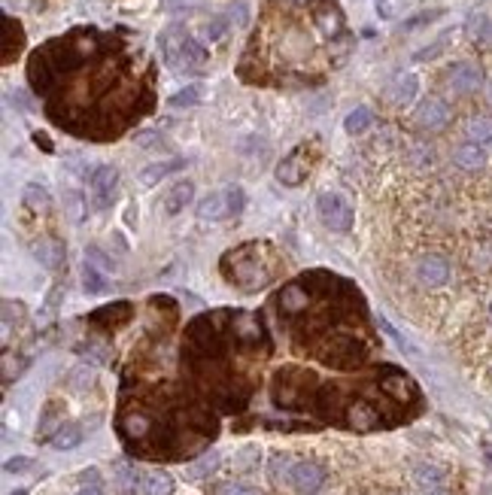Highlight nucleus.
I'll return each mask as SVG.
<instances>
[{
  "label": "nucleus",
  "instance_id": "1",
  "mask_svg": "<svg viewBox=\"0 0 492 495\" xmlns=\"http://www.w3.org/2000/svg\"><path fill=\"white\" fill-rule=\"evenodd\" d=\"M161 55L164 64L173 70H198L207 64V49L191 40L182 28H168L161 33Z\"/></svg>",
  "mask_w": 492,
  "mask_h": 495
},
{
  "label": "nucleus",
  "instance_id": "2",
  "mask_svg": "<svg viewBox=\"0 0 492 495\" xmlns=\"http://www.w3.org/2000/svg\"><path fill=\"white\" fill-rule=\"evenodd\" d=\"M244 204H246V195L237 186H231L228 191H213V195H207L201 204H198V219L219 222V219H225V216H231V213H240Z\"/></svg>",
  "mask_w": 492,
  "mask_h": 495
},
{
  "label": "nucleus",
  "instance_id": "3",
  "mask_svg": "<svg viewBox=\"0 0 492 495\" xmlns=\"http://www.w3.org/2000/svg\"><path fill=\"white\" fill-rule=\"evenodd\" d=\"M316 213H319V219L328 225L331 231H349L353 228V207H349V201L344 195H338V191H325L316 201Z\"/></svg>",
  "mask_w": 492,
  "mask_h": 495
},
{
  "label": "nucleus",
  "instance_id": "4",
  "mask_svg": "<svg viewBox=\"0 0 492 495\" xmlns=\"http://www.w3.org/2000/svg\"><path fill=\"white\" fill-rule=\"evenodd\" d=\"M116 186H119V173H116V167L110 164H101L95 167L88 176V189H91V198H95L97 207H110L113 198H116Z\"/></svg>",
  "mask_w": 492,
  "mask_h": 495
},
{
  "label": "nucleus",
  "instance_id": "5",
  "mask_svg": "<svg viewBox=\"0 0 492 495\" xmlns=\"http://www.w3.org/2000/svg\"><path fill=\"white\" fill-rule=\"evenodd\" d=\"M416 280L429 289H438L450 280V262L444 256H422L416 262Z\"/></svg>",
  "mask_w": 492,
  "mask_h": 495
},
{
  "label": "nucleus",
  "instance_id": "6",
  "mask_svg": "<svg viewBox=\"0 0 492 495\" xmlns=\"http://www.w3.org/2000/svg\"><path fill=\"white\" fill-rule=\"evenodd\" d=\"M289 483H292V489H298L301 495H313L325 486V471L316 462H298L289 477Z\"/></svg>",
  "mask_w": 492,
  "mask_h": 495
},
{
  "label": "nucleus",
  "instance_id": "7",
  "mask_svg": "<svg viewBox=\"0 0 492 495\" xmlns=\"http://www.w3.org/2000/svg\"><path fill=\"white\" fill-rule=\"evenodd\" d=\"M416 122L429 131H438L450 122V107L441 97H425L420 107H416Z\"/></svg>",
  "mask_w": 492,
  "mask_h": 495
},
{
  "label": "nucleus",
  "instance_id": "8",
  "mask_svg": "<svg viewBox=\"0 0 492 495\" xmlns=\"http://www.w3.org/2000/svg\"><path fill=\"white\" fill-rule=\"evenodd\" d=\"M450 86H453L456 91H462V95L477 91L483 86V70L471 61H459V64L450 67Z\"/></svg>",
  "mask_w": 492,
  "mask_h": 495
},
{
  "label": "nucleus",
  "instance_id": "9",
  "mask_svg": "<svg viewBox=\"0 0 492 495\" xmlns=\"http://www.w3.org/2000/svg\"><path fill=\"white\" fill-rule=\"evenodd\" d=\"M304 149H292V152L277 164V180L283 186H301V180L307 176V162H301Z\"/></svg>",
  "mask_w": 492,
  "mask_h": 495
},
{
  "label": "nucleus",
  "instance_id": "10",
  "mask_svg": "<svg viewBox=\"0 0 492 495\" xmlns=\"http://www.w3.org/2000/svg\"><path fill=\"white\" fill-rule=\"evenodd\" d=\"M195 198V182H177V186H170L168 191H164V198H161V207H164V213L168 216H177L186 210V204Z\"/></svg>",
  "mask_w": 492,
  "mask_h": 495
},
{
  "label": "nucleus",
  "instance_id": "11",
  "mask_svg": "<svg viewBox=\"0 0 492 495\" xmlns=\"http://www.w3.org/2000/svg\"><path fill=\"white\" fill-rule=\"evenodd\" d=\"M186 167V158H168V162H155V164H149L140 171V186H158V182L164 180V176H170V173H177Z\"/></svg>",
  "mask_w": 492,
  "mask_h": 495
},
{
  "label": "nucleus",
  "instance_id": "12",
  "mask_svg": "<svg viewBox=\"0 0 492 495\" xmlns=\"http://www.w3.org/2000/svg\"><path fill=\"white\" fill-rule=\"evenodd\" d=\"M416 95H420V79H416L413 73H398V77L392 79V86H389L392 104L404 107V104H411Z\"/></svg>",
  "mask_w": 492,
  "mask_h": 495
},
{
  "label": "nucleus",
  "instance_id": "13",
  "mask_svg": "<svg viewBox=\"0 0 492 495\" xmlns=\"http://www.w3.org/2000/svg\"><path fill=\"white\" fill-rule=\"evenodd\" d=\"M34 256H37V262L43 265V267H49V271H58V267L64 265V243L55 240V237L40 240V243H34Z\"/></svg>",
  "mask_w": 492,
  "mask_h": 495
},
{
  "label": "nucleus",
  "instance_id": "14",
  "mask_svg": "<svg viewBox=\"0 0 492 495\" xmlns=\"http://www.w3.org/2000/svg\"><path fill=\"white\" fill-rule=\"evenodd\" d=\"M453 162H456V167H462V171H480V167L486 164V149L471 140V143H462L456 149Z\"/></svg>",
  "mask_w": 492,
  "mask_h": 495
},
{
  "label": "nucleus",
  "instance_id": "15",
  "mask_svg": "<svg viewBox=\"0 0 492 495\" xmlns=\"http://www.w3.org/2000/svg\"><path fill=\"white\" fill-rule=\"evenodd\" d=\"M465 33L474 40L477 46H492V15L489 13H474L465 22Z\"/></svg>",
  "mask_w": 492,
  "mask_h": 495
},
{
  "label": "nucleus",
  "instance_id": "16",
  "mask_svg": "<svg viewBox=\"0 0 492 495\" xmlns=\"http://www.w3.org/2000/svg\"><path fill=\"white\" fill-rule=\"evenodd\" d=\"M216 468H219V453L210 450V453H204L201 459H195L191 465H186V477L189 480H204V477H210Z\"/></svg>",
  "mask_w": 492,
  "mask_h": 495
},
{
  "label": "nucleus",
  "instance_id": "17",
  "mask_svg": "<svg viewBox=\"0 0 492 495\" xmlns=\"http://www.w3.org/2000/svg\"><path fill=\"white\" fill-rule=\"evenodd\" d=\"M140 486L143 495H173V477L168 471H149Z\"/></svg>",
  "mask_w": 492,
  "mask_h": 495
},
{
  "label": "nucleus",
  "instance_id": "18",
  "mask_svg": "<svg viewBox=\"0 0 492 495\" xmlns=\"http://www.w3.org/2000/svg\"><path fill=\"white\" fill-rule=\"evenodd\" d=\"M377 419H380L377 410L368 407V404H362V401L349 407V425H353V429H358V432L374 429V425H377Z\"/></svg>",
  "mask_w": 492,
  "mask_h": 495
},
{
  "label": "nucleus",
  "instance_id": "19",
  "mask_svg": "<svg viewBox=\"0 0 492 495\" xmlns=\"http://www.w3.org/2000/svg\"><path fill=\"white\" fill-rule=\"evenodd\" d=\"M228 22H231V19H222V15H213V19H207L201 28H198V37H201V43H219L225 33H228Z\"/></svg>",
  "mask_w": 492,
  "mask_h": 495
},
{
  "label": "nucleus",
  "instance_id": "20",
  "mask_svg": "<svg viewBox=\"0 0 492 495\" xmlns=\"http://www.w3.org/2000/svg\"><path fill=\"white\" fill-rule=\"evenodd\" d=\"M377 325H380V329H383V331H386V338H389L392 343H395V347H398V349H402V352H404V356H411V359H422V352H420V349H416V347H413V343H411V340H407V338H404V334H402V331H398V329H395V325H392L389 320H383V316H380V320H377Z\"/></svg>",
  "mask_w": 492,
  "mask_h": 495
},
{
  "label": "nucleus",
  "instance_id": "21",
  "mask_svg": "<svg viewBox=\"0 0 492 495\" xmlns=\"http://www.w3.org/2000/svg\"><path fill=\"white\" fill-rule=\"evenodd\" d=\"M79 443H82V429L79 425H73V423L61 425V429L52 434V447L55 450H73V447H79Z\"/></svg>",
  "mask_w": 492,
  "mask_h": 495
},
{
  "label": "nucleus",
  "instance_id": "22",
  "mask_svg": "<svg viewBox=\"0 0 492 495\" xmlns=\"http://www.w3.org/2000/svg\"><path fill=\"white\" fill-rule=\"evenodd\" d=\"M295 465H298V462L289 456V453H277V456L271 459V468H268V471H271V480H273V483H283V480L289 483V477H292V471H295Z\"/></svg>",
  "mask_w": 492,
  "mask_h": 495
},
{
  "label": "nucleus",
  "instance_id": "23",
  "mask_svg": "<svg viewBox=\"0 0 492 495\" xmlns=\"http://www.w3.org/2000/svg\"><path fill=\"white\" fill-rule=\"evenodd\" d=\"M22 201H24V207H28V210L40 213V210L49 207V191L40 186V182H28V186H24V191H22Z\"/></svg>",
  "mask_w": 492,
  "mask_h": 495
},
{
  "label": "nucleus",
  "instance_id": "24",
  "mask_svg": "<svg viewBox=\"0 0 492 495\" xmlns=\"http://www.w3.org/2000/svg\"><path fill=\"white\" fill-rule=\"evenodd\" d=\"M82 289L88 292V295H101V292H106V276L104 271H97L95 265H88L82 267Z\"/></svg>",
  "mask_w": 492,
  "mask_h": 495
},
{
  "label": "nucleus",
  "instance_id": "25",
  "mask_svg": "<svg viewBox=\"0 0 492 495\" xmlns=\"http://www.w3.org/2000/svg\"><path fill=\"white\" fill-rule=\"evenodd\" d=\"M371 122H374V113L368 110V107H356V110L344 119V128H347V134H362V131L371 128Z\"/></svg>",
  "mask_w": 492,
  "mask_h": 495
},
{
  "label": "nucleus",
  "instance_id": "26",
  "mask_svg": "<svg viewBox=\"0 0 492 495\" xmlns=\"http://www.w3.org/2000/svg\"><path fill=\"white\" fill-rule=\"evenodd\" d=\"M113 477H116V486L125 492H134L137 489V483H143L137 477V468H131L128 462H119V465H113Z\"/></svg>",
  "mask_w": 492,
  "mask_h": 495
},
{
  "label": "nucleus",
  "instance_id": "27",
  "mask_svg": "<svg viewBox=\"0 0 492 495\" xmlns=\"http://www.w3.org/2000/svg\"><path fill=\"white\" fill-rule=\"evenodd\" d=\"M465 131H468V137L474 143H486V140H492V119L489 116H474L465 125Z\"/></svg>",
  "mask_w": 492,
  "mask_h": 495
},
{
  "label": "nucleus",
  "instance_id": "28",
  "mask_svg": "<svg viewBox=\"0 0 492 495\" xmlns=\"http://www.w3.org/2000/svg\"><path fill=\"white\" fill-rule=\"evenodd\" d=\"M413 480L425 486V489H435V486L444 483V471L438 465H416L413 468Z\"/></svg>",
  "mask_w": 492,
  "mask_h": 495
},
{
  "label": "nucleus",
  "instance_id": "29",
  "mask_svg": "<svg viewBox=\"0 0 492 495\" xmlns=\"http://www.w3.org/2000/svg\"><path fill=\"white\" fill-rule=\"evenodd\" d=\"M280 304L286 313H298L301 307H307V292H301V286H286L280 295Z\"/></svg>",
  "mask_w": 492,
  "mask_h": 495
},
{
  "label": "nucleus",
  "instance_id": "30",
  "mask_svg": "<svg viewBox=\"0 0 492 495\" xmlns=\"http://www.w3.org/2000/svg\"><path fill=\"white\" fill-rule=\"evenodd\" d=\"M170 107H198L201 104V86H186L177 95H170Z\"/></svg>",
  "mask_w": 492,
  "mask_h": 495
},
{
  "label": "nucleus",
  "instance_id": "31",
  "mask_svg": "<svg viewBox=\"0 0 492 495\" xmlns=\"http://www.w3.org/2000/svg\"><path fill=\"white\" fill-rule=\"evenodd\" d=\"M64 423H58V401H52V404L46 407L43 419H40V438H46L49 432H58Z\"/></svg>",
  "mask_w": 492,
  "mask_h": 495
},
{
  "label": "nucleus",
  "instance_id": "32",
  "mask_svg": "<svg viewBox=\"0 0 492 495\" xmlns=\"http://www.w3.org/2000/svg\"><path fill=\"white\" fill-rule=\"evenodd\" d=\"M91 380H95V371H91L88 365H79V368H73V371H70V386H73L77 392L88 389Z\"/></svg>",
  "mask_w": 492,
  "mask_h": 495
},
{
  "label": "nucleus",
  "instance_id": "33",
  "mask_svg": "<svg viewBox=\"0 0 492 495\" xmlns=\"http://www.w3.org/2000/svg\"><path fill=\"white\" fill-rule=\"evenodd\" d=\"M125 432H128L131 438H143V434L149 432V416H143V414H131L128 419H125Z\"/></svg>",
  "mask_w": 492,
  "mask_h": 495
},
{
  "label": "nucleus",
  "instance_id": "34",
  "mask_svg": "<svg viewBox=\"0 0 492 495\" xmlns=\"http://www.w3.org/2000/svg\"><path fill=\"white\" fill-rule=\"evenodd\" d=\"M86 262H88V265H95L97 271H110V267H116V265H113V258H106L97 246H88V249H86Z\"/></svg>",
  "mask_w": 492,
  "mask_h": 495
},
{
  "label": "nucleus",
  "instance_id": "35",
  "mask_svg": "<svg viewBox=\"0 0 492 495\" xmlns=\"http://www.w3.org/2000/svg\"><path fill=\"white\" fill-rule=\"evenodd\" d=\"M386 389H389L395 398H402V401L411 395V383H407L404 377H389V380H386Z\"/></svg>",
  "mask_w": 492,
  "mask_h": 495
},
{
  "label": "nucleus",
  "instance_id": "36",
  "mask_svg": "<svg viewBox=\"0 0 492 495\" xmlns=\"http://www.w3.org/2000/svg\"><path fill=\"white\" fill-rule=\"evenodd\" d=\"M82 207H86V204H82V198H79V195H73V191H68V195H64V210L70 213V219H73V222H79V219H82Z\"/></svg>",
  "mask_w": 492,
  "mask_h": 495
},
{
  "label": "nucleus",
  "instance_id": "37",
  "mask_svg": "<svg viewBox=\"0 0 492 495\" xmlns=\"http://www.w3.org/2000/svg\"><path fill=\"white\" fill-rule=\"evenodd\" d=\"M255 462H258V450H255V447H246V450H240L237 456H235V468H240V471L253 468Z\"/></svg>",
  "mask_w": 492,
  "mask_h": 495
},
{
  "label": "nucleus",
  "instance_id": "38",
  "mask_svg": "<svg viewBox=\"0 0 492 495\" xmlns=\"http://www.w3.org/2000/svg\"><path fill=\"white\" fill-rule=\"evenodd\" d=\"M444 46H447V40H438V43H431V46L420 49V52L413 55V61H431V58H438L441 52H444Z\"/></svg>",
  "mask_w": 492,
  "mask_h": 495
},
{
  "label": "nucleus",
  "instance_id": "39",
  "mask_svg": "<svg viewBox=\"0 0 492 495\" xmlns=\"http://www.w3.org/2000/svg\"><path fill=\"white\" fill-rule=\"evenodd\" d=\"M228 19L235 22L237 28H246V24H249V6H246V3H235V6L228 10Z\"/></svg>",
  "mask_w": 492,
  "mask_h": 495
},
{
  "label": "nucleus",
  "instance_id": "40",
  "mask_svg": "<svg viewBox=\"0 0 492 495\" xmlns=\"http://www.w3.org/2000/svg\"><path fill=\"white\" fill-rule=\"evenodd\" d=\"M216 495H258L253 486H240V483H225L216 489Z\"/></svg>",
  "mask_w": 492,
  "mask_h": 495
},
{
  "label": "nucleus",
  "instance_id": "41",
  "mask_svg": "<svg viewBox=\"0 0 492 495\" xmlns=\"http://www.w3.org/2000/svg\"><path fill=\"white\" fill-rule=\"evenodd\" d=\"M134 143H137V146H143V149H149V146H161L164 140L158 137L155 131H143V134H137V137H134Z\"/></svg>",
  "mask_w": 492,
  "mask_h": 495
},
{
  "label": "nucleus",
  "instance_id": "42",
  "mask_svg": "<svg viewBox=\"0 0 492 495\" xmlns=\"http://www.w3.org/2000/svg\"><path fill=\"white\" fill-rule=\"evenodd\" d=\"M441 15V10H435V13H420L416 19H407L404 22V31H411V28H420V24H429V22H435Z\"/></svg>",
  "mask_w": 492,
  "mask_h": 495
},
{
  "label": "nucleus",
  "instance_id": "43",
  "mask_svg": "<svg viewBox=\"0 0 492 495\" xmlns=\"http://www.w3.org/2000/svg\"><path fill=\"white\" fill-rule=\"evenodd\" d=\"M28 468H31V459L19 456V459H10V462L3 465V471L6 474H22V471H28Z\"/></svg>",
  "mask_w": 492,
  "mask_h": 495
},
{
  "label": "nucleus",
  "instance_id": "44",
  "mask_svg": "<svg viewBox=\"0 0 492 495\" xmlns=\"http://www.w3.org/2000/svg\"><path fill=\"white\" fill-rule=\"evenodd\" d=\"M319 22H322V28H325V33H335V31L340 28V15H338V13H325V15H322V19H319Z\"/></svg>",
  "mask_w": 492,
  "mask_h": 495
},
{
  "label": "nucleus",
  "instance_id": "45",
  "mask_svg": "<svg viewBox=\"0 0 492 495\" xmlns=\"http://www.w3.org/2000/svg\"><path fill=\"white\" fill-rule=\"evenodd\" d=\"M195 3V0H161V6L168 13H180V10H189V6Z\"/></svg>",
  "mask_w": 492,
  "mask_h": 495
},
{
  "label": "nucleus",
  "instance_id": "46",
  "mask_svg": "<svg viewBox=\"0 0 492 495\" xmlns=\"http://www.w3.org/2000/svg\"><path fill=\"white\" fill-rule=\"evenodd\" d=\"M77 495H104V492L97 489V486H86V489H79Z\"/></svg>",
  "mask_w": 492,
  "mask_h": 495
},
{
  "label": "nucleus",
  "instance_id": "47",
  "mask_svg": "<svg viewBox=\"0 0 492 495\" xmlns=\"http://www.w3.org/2000/svg\"><path fill=\"white\" fill-rule=\"evenodd\" d=\"M277 3H304V0H277Z\"/></svg>",
  "mask_w": 492,
  "mask_h": 495
},
{
  "label": "nucleus",
  "instance_id": "48",
  "mask_svg": "<svg viewBox=\"0 0 492 495\" xmlns=\"http://www.w3.org/2000/svg\"><path fill=\"white\" fill-rule=\"evenodd\" d=\"M486 97H489V104H492V82H489V86H486Z\"/></svg>",
  "mask_w": 492,
  "mask_h": 495
},
{
  "label": "nucleus",
  "instance_id": "49",
  "mask_svg": "<svg viewBox=\"0 0 492 495\" xmlns=\"http://www.w3.org/2000/svg\"><path fill=\"white\" fill-rule=\"evenodd\" d=\"M429 495H447V492H441V489H429Z\"/></svg>",
  "mask_w": 492,
  "mask_h": 495
},
{
  "label": "nucleus",
  "instance_id": "50",
  "mask_svg": "<svg viewBox=\"0 0 492 495\" xmlns=\"http://www.w3.org/2000/svg\"><path fill=\"white\" fill-rule=\"evenodd\" d=\"M13 495H28V489H15Z\"/></svg>",
  "mask_w": 492,
  "mask_h": 495
},
{
  "label": "nucleus",
  "instance_id": "51",
  "mask_svg": "<svg viewBox=\"0 0 492 495\" xmlns=\"http://www.w3.org/2000/svg\"><path fill=\"white\" fill-rule=\"evenodd\" d=\"M489 322H492V304H489Z\"/></svg>",
  "mask_w": 492,
  "mask_h": 495
}]
</instances>
